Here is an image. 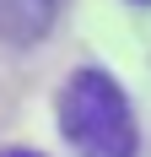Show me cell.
<instances>
[{
  "instance_id": "1",
  "label": "cell",
  "mask_w": 151,
  "mask_h": 157,
  "mask_svg": "<svg viewBox=\"0 0 151 157\" xmlns=\"http://www.w3.org/2000/svg\"><path fill=\"white\" fill-rule=\"evenodd\" d=\"M60 136L76 157H140V125L135 109L103 65H81L60 87Z\"/></svg>"
},
{
  "instance_id": "2",
  "label": "cell",
  "mask_w": 151,
  "mask_h": 157,
  "mask_svg": "<svg viewBox=\"0 0 151 157\" xmlns=\"http://www.w3.org/2000/svg\"><path fill=\"white\" fill-rule=\"evenodd\" d=\"M54 16H60V0H0V38L11 49H32L49 38Z\"/></svg>"
},
{
  "instance_id": "3",
  "label": "cell",
  "mask_w": 151,
  "mask_h": 157,
  "mask_svg": "<svg viewBox=\"0 0 151 157\" xmlns=\"http://www.w3.org/2000/svg\"><path fill=\"white\" fill-rule=\"evenodd\" d=\"M0 157H38V152H27V146H11V152H0Z\"/></svg>"
}]
</instances>
